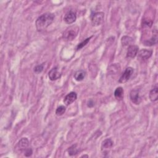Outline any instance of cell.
Instances as JSON below:
<instances>
[{
  "label": "cell",
  "instance_id": "cell-1",
  "mask_svg": "<svg viewBox=\"0 0 158 158\" xmlns=\"http://www.w3.org/2000/svg\"><path fill=\"white\" fill-rule=\"evenodd\" d=\"M54 18L55 16L52 13H45L41 15L36 20L35 25L37 30L39 32L45 30L53 22Z\"/></svg>",
  "mask_w": 158,
  "mask_h": 158
},
{
  "label": "cell",
  "instance_id": "cell-2",
  "mask_svg": "<svg viewBox=\"0 0 158 158\" xmlns=\"http://www.w3.org/2000/svg\"><path fill=\"white\" fill-rule=\"evenodd\" d=\"M29 141L27 138H22L20 140V141L16 145L15 147V151L18 154H20L22 152H25V151L29 148Z\"/></svg>",
  "mask_w": 158,
  "mask_h": 158
},
{
  "label": "cell",
  "instance_id": "cell-3",
  "mask_svg": "<svg viewBox=\"0 0 158 158\" xmlns=\"http://www.w3.org/2000/svg\"><path fill=\"white\" fill-rule=\"evenodd\" d=\"M79 28L77 27H70L64 32L63 37L67 40H72L77 37L79 33Z\"/></svg>",
  "mask_w": 158,
  "mask_h": 158
},
{
  "label": "cell",
  "instance_id": "cell-4",
  "mask_svg": "<svg viewBox=\"0 0 158 158\" xmlns=\"http://www.w3.org/2000/svg\"><path fill=\"white\" fill-rule=\"evenodd\" d=\"M133 73V69L131 67H129L125 70L124 72L122 74L119 80V82L121 84L126 83L127 81L132 77Z\"/></svg>",
  "mask_w": 158,
  "mask_h": 158
},
{
  "label": "cell",
  "instance_id": "cell-5",
  "mask_svg": "<svg viewBox=\"0 0 158 158\" xmlns=\"http://www.w3.org/2000/svg\"><path fill=\"white\" fill-rule=\"evenodd\" d=\"M105 18V14L103 12L95 13L91 18V22L93 25L98 26L101 25Z\"/></svg>",
  "mask_w": 158,
  "mask_h": 158
},
{
  "label": "cell",
  "instance_id": "cell-6",
  "mask_svg": "<svg viewBox=\"0 0 158 158\" xmlns=\"http://www.w3.org/2000/svg\"><path fill=\"white\" fill-rule=\"evenodd\" d=\"M130 98L132 102L135 105H139L141 102V98L140 95L138 90H133L130 93Z\"/></svg>",
  "mask_w": 158,
  "mask_h": 158
},
{
  "label": "cell",
  "instance_id": "cell-7",
  "mask_svg": "<svg viewBox=\"0 0 158 158\" xmlns=\"http://www.w3.org/2000/svg\"><path fill=\"white\" fill-rule=\"evenodd\" d=\"M77 95L74 91H72L69 93L68 95H67L65 97V98L64 100V104L66 106H69L70 104H72L73 102H74L76 100H77Z\"/></svg>",
  "mask_w": 158,
  "mask_h": 158
},
{
  "label": "cell",
  "instance_id": "cell-8",
  "mask_svg": "<svg viewBox=\"0 0 158 158\" xmlns=\"http://www.w3.org/2000/svg\"><path fill=\"white\" fill-rule=\"evenodd\" d=\"M76 19H77V15H76L75 13L72 11L68 12L66 15H65L64 20L65 21V22L67 24H71L75 22Z\"/></svg>",
  "mask_w": 158,
  "mask_h": 158
},
{
  "label": "cell",
  "instance_id": "cell-9",
  "mask_svg": "<svg viewBox=\"0 0 158 158\" xmlns=\"http://www.w3.org/2000/svg\"><path fill=\"white\" fill-rule=\"evenodd\" d=\"M139 48L136 45L129 46L127 52V57L129 58H134L137 55Z\"/></svg>",
  "mask_w": 158,
  "mask_h": 158
},
{
  "label": "cell",
  "instance_id": "cell-10",
  "mask_svg": "<svg viewBox=\"0 0 158 158\" xmlns=\"http://www.w3.org/2000/svg\"><path fill=\"white\" fill-rule=\"evenodd\" d=\"M48 77L51 80H56L61 77V74L58 71L57 67L53 68L48 73Z\"/></svg>",
  "mask_w": 158,
  "mask_h": 158
},
{
  "label": "cell",
  "instance_id": "cell-11",
  "mask_svg": "<svg viewBox=\"0 0 158 158\" xmlns=\"http://www.w3.org/2000/svg\"><path fill=\"white\" fill-rule=\"evenodd\" d=\"M138 53V54H137L138 55V58L142 60H146L149 59L152 54V51L151 50H146V49L141 50Z\"/></svg>",
  "mask_w": 158,
  "mask_h": 158
},
{
  "label": "cell",
  "instance_id": "cell-12",
  "mask_svg": "<svg viewBox=\"0 0 158 158\" xmlns=\"http://www.w3.org/2000/svg\"><path fill=\"white\" fill-rule=\"evenodd\" d=\"M113 145L112 141L110 138H107L105 140L103 141L102 145H101V150L102 151H106L110 149Z\"/></svg>",
  "mask_w": 158,
  "mask_h": 158
},
{
  "label": "cell",
  "instance_id": "cell-13",
  "mask_svg": "<svg viewBox=\"0 0 158 158\" xmlns=\"http://www.w3.org/2000/svg\"><path fill=\"white\" fill-rule=\"evenodd\" d=\"M85 76H86V72L83 70H77V71L74 74V77L76 80L80 81H82L85 79Z\"/></svg>",
  "mask_w": 158,
  "mask_h": 158
},
{
  "label": "cell",
  "instance_id": "cell-14",
  "mask_svg": "<svg viewBox=\"0 0 158 158\" xmlns=\"http://www.w3.org/2000/svg\"><path fill=\"white\" fill-rule=\"evenodd\" d=\"M158 98V88L154 87L150 93V99L152 101H156Z\"/></svg>",
  "mask_w": 158,
  "mask_h": 158
},
{
  "label": "cell",
  "instance_id": "cell-15",
  "mask_svg": "<svg viewBox=\"0 0 158 158\" xmlns=\"http://www.w3.org/2000/svg\"><path fill=\"white\" fill-rule=\"evenodd\" d=\"M114 96L117 100H121L124 96V90L122 87H118L114 91Z\"/></svg>",
  "mask_w": 158,
  "mask_h": 158
},
{
  "label": "cell",
  "instance_id": "cell-16",
  "mask_svg": "<svg viewBox=\"0 0 158 158\" xmlns=\"http://www.w3.org/2000/svg\"><path fill=\"white\" fill-rule=\"evenodd\" d=\"M120 69H121V67H120L119 64H112L108 68V72L111 74H116L118 72H119Z\"/></svg>",
  "mask_w": 158,
  "mask_h": 158
},
{
  "label": "cell",
  "instance_id": "cell-17",
  "mask_svg": "<svg viewBox=\"0 0 158 158\" xmlns=\"http://www.w3.org/2000/svg\"><path fill=\"white\" fill-rule=\"evenodd\" d=\"M133 42V39L130 37L128 36H124L121 39V43L122 46H129L130 44H132Z\"/></svg>",
  "mask_w": 158,
  "mask_h": 158
},
{
  "label": "cell",
  "instance_id": "cell-18",
  "mask_svg": "<svg viewBox=\"0 0 158 158\" xmlns=\"http://www.w3.org/2000/svg\"><path fill=\"white\" fill-rule=\"evenodd\" d=\"M157 35L155 34L154 36L152 37L151 39L147 40L146 41H145V45L146 46H152L157 43Z\"/></svg>",
  "mask_w": 158,
  "mask_h": 158
},
{
  "label": "cell",
  "instance_id": "cell-19",
  "mask_svg": "<svg viewBox=\"0 0 158 158\" xmlns=\"http://www.w3.org/2000/svg\"><path fill=\"white\" fill-rule=\"evenodd\" d=\"M66 108L64 106H59L56 110V114L58 116H61L64 114V112H66Z\"/></svg>",
  "mask_w": 158,
  "mask_h": 158
},
{
  "label": "cell",
  "instance_id": "cell-20",
  "mask_svg": "<svg viewBox=\"0 0 158 158\" xmlns=\"http://www.w3.org/2000/svg\"><path fill=\"white\" fill-rule=\"evenodd\" d=\"M77 145H72L71 147L68 149V152L70 156H74L78 152V149L77 148Z\"/></svg>",
  "mask_w": 158,
  "mask_h": 158
},
{
  "label": "cell",
  "instance_id": "cell-21",
  "mask_svg": "<svg viewBox=\"0 0 158 158\" xmlns=\"http://www.w3.org/2000/svg\"><path fill=\"white\" fill-rule=\"evenodd\" d=\"M91 37H90V38H88V39H86V40H85L84 41H83L82 42H81L80 43H79V45L77 46V50H80L81 48H82L84 46H85L86 45L88 44V43L90 41V40L91 39Z\"/></svg>",
  "mask_w": 158,
  "mask_h": 158
},
{
  "label": "cell",
  "instance_id": "cell-22",
  "mask_svg": "<svg viewBox=\"0 0 158 158\" xmlns=\"http://www.w3.org/2000/svg\"><path fill=\"white\" fill-rule=\"evenodd\" d=\"M43 68H44V66H43V64L39 65V66H37L34 68V71L36 73H40L43 70Z\"/></svg>",
  "mask_w": 158,
  "mask_h": 158
},
{
  "label": "cell",
  "instance_id": "cell-23",
  "mask_svg": "<svg viewBox=\"0 0 158 158\" xmlns=\"http://www.w3.org/2000/svg\"><path fill=\"white\" fill-rule=\"evenodd\" d=\"M152 24V21L151 20H144L143 26L147 27H151Z\"/></svg>",
  "mask_w": 158,
  "mask_h": 158
},
{
  "label": "cell",
  "instance_id": "cell-24",
  "mask_svg": "<svg viewBox=\"0 0 158 158\" xmlns=\"http://www.w3.org/2000/svg\"><path fill=\"white\" fill-rule=\"evenodd\" d=\"M32 153H33V151H32V150L31 148H27L25 152H24V155L26 157H30L32 156Z\"/></svg>",
  "mask_w": 158,
  "mask_h": 158
},
{
  "label": "cell",
  "instance_id": "cell-25",
  "mask_svg": "<svg viewBox=\"0 0 158 158\" xmlns=\"http://www.w3.org/2000/svg\"><path fill=\"white\" fill-rule=\"evenodd\" d=\"M95 104H94V102L93 101V100H90L88 102V107H93V106H94Z\"/></svg>",
  "mask_w": 158,
  "mask_h": 158
}]
</instances>
